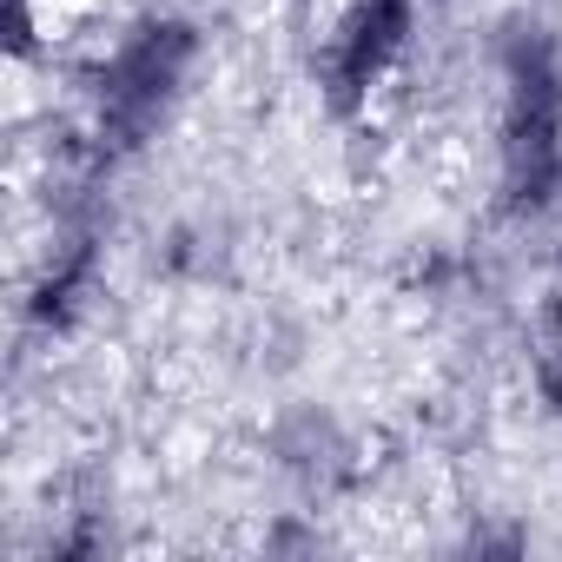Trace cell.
Segmentation results:
<instances>
[{
	"instance_id": "1",
	"label": "cell",
	"mask_w": 562,
	"mask_h": 562,
	"mask_svg": "<svg viewBox=\"0 0 562 562\" xmlns=\"http://www.w3.org/2000/svg\"><path fill=\"white\" fill-rule=\"evenodd\" d=\"M192 54H199V41L179 21L133 27L113 47V60L100 67V146H113V153L139 146L166 120V106L179 100V87L192 74Z\"/></svg>"
},
{
	"instance_id": "3",
	"label": "cell",
	"mask_w": 562,
	"mask_h": 562,
	"mask_svg": "<svg viewBox=\"0 0 562 562\" xmlns=\"http://www.w3.org/2000/svg\"><path fill=\"white\" fill-rule=\"evenodd\" d=\"M549 397L562 404V351H555V364H549Z\"/></svg>"
},
{
	"instance_id": "2",
	"label": "cell",
	"mask_w": 562,
	"mask_h": 562,
	"mask_svg": "<svg viewBox=\"0 0 562 562\" xmlns=\"http://www.w3.org/2000/svg\"><path fill=\"white\" fill-rule=\"evenodd\" d=\"M411 41V0H358L338 21L331 47H325V93L331 106H358L404 54Z\"/></svg>"
},
{
	"instance_id": "4",
	"label": "cell",
	"mask_w": 562,
	"mask_h": 562,
	"mask_svg": "<svg viewBox=\"0 0 562 562\" xmlns=\"http://www.w3.org/2000/svg\"><path fill=\"white\" fill-rule=\"evenodd\" d=\"M555 338H562V305H555Z\"/></svg>"
}]
</instances>
